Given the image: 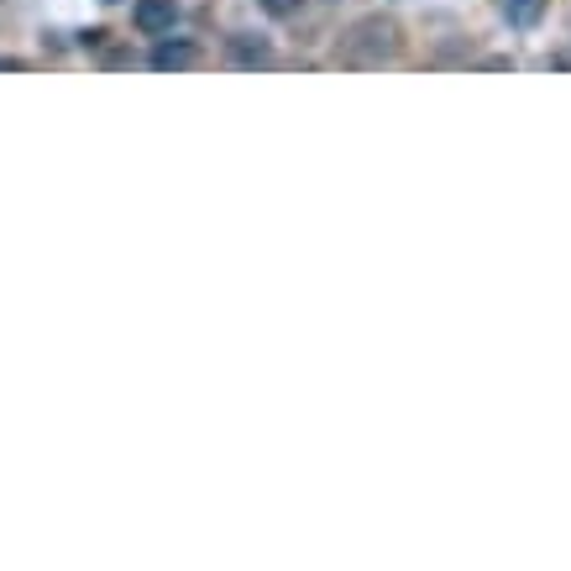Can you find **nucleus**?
<instances>
[{
  "label": "nucleus",
  "mask_w": 571,
  "mask_h": 571,
  "mask_svg": "<svg viewBox=\"0 0 571 571\" xmlns=\"http://www.w3.org/2000/svg\"><path fill=\"white\" fill-rule=\"evenodd\" d=\"M404 48V32L393 16H362L346 37H341V58L346 64H382V58H393V53Z\"/></svg>",
  "instance_id": "nucleus-1"
},
{
  "label": "nucleus",
  "mask_w": 571,
  "mask_h": 571,
  "mask_svg": "<svg viewBox=\"0 0 571 571\" xmlns=\"http://www.w3.org/2000/svg\"><path fill=\"white\" fill-rule=\"evenodd\" d=\"M173 16H179V5H173V0H137V26H142L147 37H163V32H173Z\"/></svg>",
  "instance_id": "nucleus-2"
},
{
  "label": "nucleus",
  "mask_w": 571,
  "mask_h": 571,
  "mask_svg": "<svg viewBox=\"0 0 571 571\" xmlns=\"http://www.w3.org/2000/svg\"><path fill=\"white\" fill-rule=\"evenodd\" d=\"M194 58H199V53L190 48V43H158V53H152V69H190Z\"/></svg>",
  "instance_id": "nucleus-3"
},
{
  "label": "nucleus",
  "mask_w": 571,
  "mask_h": 571,
  "mask_svg": "<svg viewBox=\"0 0 571 571\" xmlns=\"http://www.w3.org/2000/svg\"><path fill=\"white\" fill-rule=\"evenodd\" d=\"M499 11L509 16V26H535L546 16V0H499Z\"/></svg>",
  "instance_id": "nucleus-4"
},
{
  "label": "nucleus",
  "mask_w": 571,
  "mask_h": 571,
  "mask_svg": "<svg viewBox=\"0 0 571 571\" xmlns=\"http://www.w3.org/2000/svg\"><path fill=\"white\" fill-rule=\"evenodd\" d=\"M262 5H267V11H273V16H288V11H294V5H299V0H262Z\"/></svg>",
  "instance_id": "nucleus-5"
},
{
  "label": "nucleus",
  "mask_w": 571,
  "mask_h": 571,
  "mask_svg": "<svg viewBox=\"0 0 571 571\" xmlns=\"http://www.w3.org/2000/svg\"><path fill=\"white\" fill-rule=\"evenodd\" d=\"M111 5H116V0H111Z\"/></svg>",
  "instance_id": "nucleus-6"
}]
</instances>
